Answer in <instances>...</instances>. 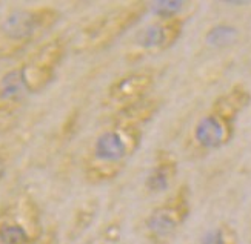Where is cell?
<instances>
[{
	"mask_svg": "<svg viewBox=\"0 0 251 244\" xmlns=\"http://www.w3.org/2000/svg\"><path fill=\"white\" fill-rule=\"evenodd\" d=\"M199 244H239L237 229L231 223L222 221L206 230Z\"/></svg>",
	"mask_w": 251,
	"mask_h": 244,
	"instance_id": "cell-12",
	"label": "cell"
},
{
	"mask_svg": "<svg viewBox=\"0 0 251 244\" xmlns=\"http://www.w3.org/2000/svg\"><path fill=\"white\" fill-rule=\"evenodd\" d=\"M239 39V29L230 23H217L205 32V43L210 48L224 49L234 45Z\"/></svg>",
	"mask_w": 251,
	"mask_h": 244,
	"instance_id": "cell-11",
	"label": "cell"
},
{
	"mask_svg": "<svg viewBox=\"0 0 251 244\" xmlns=\"http://www.w3.org/2000/svg\"><path fill=\"white\" fill-rule=\"evenodd\" d=\"M20 146V141L17 140H8L0 143V183L3 181L9 168L16 161Z\"/></svg>",
	"mask_w": 251,
	"mask_h": 244,
	"instance_id": "cell-14",
	"label": "cell"
},
{
	"mask_svg": "<svg viewBox=\"0 0 251 244\" xmlns=\"http://www.w3.org/2000/svg\"><path fill=\"white\" fill-rule=\"evenodd\" d=\"M156 83V72L151 68L128 71L108 85L103 103L113 114L134 108L151 97Z\"/></svg>",
	"mask_w": 251,
	"mask_h": 244,
	"instance_id": "cell-9",
	"label": "cell"
},
{
	"mask_svg": "<svg viewBox=\"0 0 251 244\" xmlns=\"http://www.w3.org/2000/svg\"><path fill=\"white\" fill-rule=\"evenodd\" d=\"M188 16L154 19L142 28L126 49V62L136 63L173 48L183 36Z\"/></svg>",
	"mask_w": 251,
	"mask_h": 244,
	"instance_id": "cell-8",
	"label": "cell"
},
{
	"mask_svg": "<svg viewBox=\"0 0 251 244\" xmlns=\"http://www.w3.org/2000/svg\"><path fill=\"white\" fill-rule=\"evenodd\" d=\"M250 105L251 92L242 83H234L216 95L190 132L188 149L193 155L205 157L230 145L237 129V120Z\"/></svg>",
	"mask_w": 251,
	"mask_h": 244,
	"instance_id": "cell-3",
	"label": "cell"
},
{
	"mask_svg": "<svg viewBox=\"0 0 251 244\" xmlns=\"http://www.w3.org/2000/svg\"><path fill=\"white\" fill-rule=\"evenodd\" d=\"M190 3L182 2V0H170V2H152L150 3V13L156 16V19H167V17H179L185 16V8Z\"/></svg>",
	"mask_w": 251,
	"mask_h": 244,
	"instance_id": "cell-13",
	"label": "cell"
},
{
	"mask_svg": "<svg viewBox=\"0 0 251 244\" xmlns=\"http://www.w3.org/2000/svg\"><path fill=\"white\" fill-rule=\"evenodd\" d=\"M70 49L63 34H51L0 74V134L11 131L28 102L56 80Z\"/></svg>",
	"mask_w": 251,
	"mask_h": 244,
	"instance_id": "cell-2",
	"label": "cell"
},
{
	"mask_svg": "<svg viewBox=\"0 0 251 244\" xmlns=\"http://www.w3.org/2000/svg\"><path fill=\"white\" fill-rule=\"evenodd\" d=\"M150 13V2H125L103 11L83 25L74 40L77 52H100L110 48Z\"/></svg>",
	"mask_w": 251,
	"mask_h": 244,
	"instance_id": "cell-5",
	"label": "cell"
},
{
	"mask_svg": "<svg viewBox=\"0 0 251 244\" xmlns=\"http://www.w3.org/2000/svg\"><path fill=\"white\" fill-rule=\"evenodd\" d=\"M47 230L42 207L26 189L0 203V244H40Z\"/></svg>",
	"mask_w": 251,
	"mask_h": 244,
	"instance_id": "cell-6",
	"label": "cell"
},
{
	"mask_svg": "<svg viewBox=\"0 0 251 244\" xmlns=\"http://www.w3.org/2000/svg\"><path fill=\"white\" fill-rule=\"evenodd\" d=\"M160 108L156 97H148L134 108L113 114L110 121L90 141L82 157V177L93 186L114 181L137 154L150 123Z\"/></svg>",
	"mask_w": 251,
	"mask_h": 244,
	"instance_id": "cell-1",
	"label": "cell"
},
{
	"mask_svg": "<svg viewBox=\"0 0 251 244\" xmlns=\"http://www.w3.org/2000/svg\"><path fill=\"white\" fill-rule=\"evenodd\" d=\"M40 244H59V234L56 227H48L45 237L40 241Z\"/></svg>",
	"mask_w": 251,
	"mask_h": 244,
	"instance_id": "cell-15",
	"label": "cell"
},
{
	"mask_svg": "<svg viewBox=\"0 0 251 244\" xmlns=\"http://www.w3.org/2000/svg\"><path fill=\"white\" fill-rule=\"evenodd\" d=\"M193 212L191 189L187 183L174 189L152 207L142 221V234L150 244H171Z\"/></svg>",
	"mask_w": 251,
	"mask_h": 244,
	"instance_id": "cell-7",
	"label": "cell"
},
{
	"mask_svg": "<svg viewBox=\"0 0 251 244\" xmlns=\"http://www.w3.org/2000/svg\"><path fill=\"white\" fill-rule=\"evenodd\" d=\"M62 17L51 5L14 6L0 17V62L19 59L54 34Z\"/></svg>",
	"mask_w": 251,
	"mask_h": 244,
	"instance_id": "cell-4",
	"label": "cell"
},
{
	"mask_svg": "<svg viewBox=\"0 0 251 244\" xmlns=\"http://www.w3.org/2000/svg\"><path fill=\"white\" fill-rule=\"evenodd\" d=\"M179 175V160L171 151H156L150 171L145 177V192L148 195H160L168 192Z\"/></svg>",
	"mask_w": 251,
	"mask_h": 244,
	"instance_id": "cell-10",
	"label": "cell"
}]
</instances>
